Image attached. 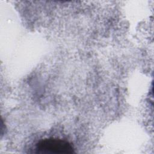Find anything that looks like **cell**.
Segmentation results:
<instances>
[{"instance_id":"1","label":"cell","mask_w":154,"mask_h":154,"mask_svg":"<svg viewBox=\"0 0 154 154\" xmlns=\"http://www.w3.org/2000/svg\"><path fill=\"white\" fill-rule=\"evenodd\" d=\"M36 153L69 154L75 152L74 148L69 141L58 138H45L38 141L35 146Z\"/></svg>"}]
</instances>
